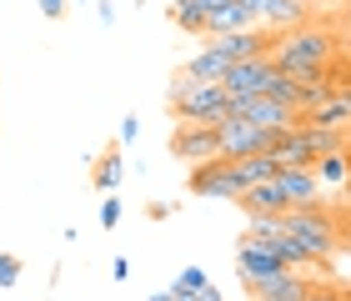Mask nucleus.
Here are the masks:
<instances>
[{
  "label": "nucleus",
  "mask_w": 351,
  "mask_h": 301,
  "mask_svg": "<svg viewBox=\"0 0 351 301\" xmlns=\"http://www.w3.org/2000/svg\"><path fill=\"white\" fill-rule=\"evenodd\" d=\"M281 221H286V231L311 251L316 266H326L331 256H341V251H346V231H341V221L326 211V201L322 206H296V211H286Z\"/></svg>",
  "instance_id": "obj_1"
},
{
  "label": "nucleus",
  "mask_w": 351,
  "mask_h": 301,
  "mask_svg": "<svg viewBox=\"0 0 351 301\" xmlns=\"http://www.w3.org/2000/svg\"><path fill=\"white\" fill-rule=\"evenodd\" d=\"M166 106H171L176 121H196V125H221L231 116L226 86H196V81H171Z\"/></svg>",
  "instance_id": "obj_2"
},
{
  "label": "nucleus",
  "mask_w": 351,
  "mask_h": 301,
  "mask_svg": "<svg viewBox=\"0 0 351 301\" xmlns=\"http://www.w3.org/2000/svg\"><path fill=\"white\" fill-rule=\"evenodd\" d=\"M191 191L206 196V201H241L246 191V176H241V161H231V156H216V161H201L191 166Z\"/></svg>",
  "instance_id": "obj_3"
},
{
  "label": "nucleus",
  "mask_w": 351,
  "mask_h": 301,
  "mask_svg": "<svg viewBox=\"0 0 351 301\" xmlns=\"http://www.w3.org/2000/svg\"><path fill=\"white\" fill-rule=\"evenodd\" d=\"M221 136V156H231V161H246V156H271L281 131H261V125H251L246 116H226L216 125Z\"/></svg>",
  "instance_id": "obj_4"
},
{
  "label": "nucleus",
  "mask_w": 351,
  "mask_h": 301,
  "mask_svg": "<svg viewBox=\"0 0 351 301\" xmlns=\"http://www.w3.org/2000/svg\"><path fill=\"white\" fill-rule=\"evenodd\" d=\"M171 156H176V161H186V166L216 161V156H221V136H216V125L176 121V131H171Z\"/></svg>",
  "instance_id": "obj_5"
},
{
  "label": "nucleus",
  "mask_w": 351,
  "mask_h": 301,
  "mask_svg": "<svg viewBox=\"0 0 351 301\" xmlns=\"http://www.w3.org/2000/svg\"><path fill=\"white\" fill-rule=\"evenodd\" d=\"M281 272H291L271 246H261V241H251V236H241V246H236V276H241V287L251 291V287H261V281H271V276H281Z\"/></svg>",
  "instance_id": "obj_6"
},
{
  "label": "nucleus",
  "mask_w": 351,
  "mask_h": 301,
  "mask_svg": "<svg viewBox=\"0 0 351 301\" xmlns=\"http://www.w3.org/2000/svg\"><path fill=\"white\" fill-rule=\"evenodd\" d=\"M231 116H246L261 131H296L301 125V106L271 101V96H251V101H231Z\"/></svg>",
  "instance_id": "obj_7"
},
{
  "label": "nucleus",
  "mask_w": 351,
  "mask_h": 301,
  "mask_svg": "<svg viewBox=\"0 0 351 301\" xmlns=\"http://www.w3.org/2000/svg\"><path fill=\"white\" fill-rule=\"evenodd\" d=\"M271 75H276V60H271V56H256V60H236L221 86H226L231 101H251V96H266Z\"/></svg>",
  "instance_id": "obj_8"
},
{
  "label": "nucleus",
  "mask_w": 351,
  "mask_h": 301,
  "mask_svg": "<svg viewBox=\"0 0 351 301\" xmlns=\"http://www.w3.org/2000/svg\"><path fill=\"white\" fill-rule=\"evenodd\" d=\"M276 186L286 191L291 211H296V206H322V201H326V186L316 181L311 166H281V171H276Z\"/></svg>",
  "instance_id": "obj_9"
},
{
  "label": "nucleus",
  "mask_w": 351,
  "mask_h": 301,
  "mask_svg": "<svg viewBox=\"0 0 351 301\" xmlns=\"http://www.w3.org/2000/svg\"><path fill=\"white\" fill-rule=\"evenodd\" d=\"M256 25H261V5H256V0H231V5L211 10L206 40H211V36H236V30H256Z\"/></svg>",
  "instance_id": "obj_10"
},
{
  "label": "nucleus",
  "mask_w": 351,
  "mask_h": 301,
  "mask_svg": "<svg viewBox=\"0 0 351 301\" xmlns=\"http://www.w3.org/2000/svg\"><path fill=\"white\" fill-rule=\"evenodd\" d=\"M226 71H231V60L221 56V51H216L211 40H206L201 51H196V56H191L186 66H181V75H176V81H196V86H221V81H226Z\"/></svg>",
  "instance_id": "obj_11"
},
{
  "label": "nucleus",
  "mask_w": 351,
  "mask_h": 301,
  "mask_svg": "<svg viewBox=\"0 0 351 301\" xmlns=\"http://www.w3.org/2000/svg\"><path fill=\"white\" fill-rule=\"evenodd\" d=\"M306 125H322V131H351V86H341L337 96H326L322 106L301 110Z\"/></svg>",
  "instance_id": "obj_12"
},
{
  "label": "nucleus",
  "mask_w": 351,
  "mask_h": 301,
  "mask_svg": "<svg viewBox=\"0 0 351 301\" xmlns=\"http://www.w3.org/2000/svg\"><path fill=\"white\" fill-rule=\"evenodd\" d=\"M311 287H316L311 276L281 272V276L261 281V287H251V291H246V301H306V296H311Z\"/></svg>",
  "instance_id": "obj_13"
},
{
  "label": "nucleus",
  "mask_w": 351,
  "mask_h": 301,
  "mask_svg": "<svg viewBox=\"0 0 351 301\" xmlns=\"http://www.w3.org/2000/svg\"><path fill=\"white\" fill-rule=\"evenodd\" d=\"M241 211L246 216H286L291 201H286V191L276 181H261V186H251V191H241Z\"/></svg>",
  "instance_id": "obj_14"
},
{
  "label": "nucleus",
  "mask_w": 351,
  "mask_h": 301,
  "mask_svg": "<svg viewBox=\"0 0 351 301\" xmlns=\"http://www.w3.org/2000/svg\"><path fill=\"white\" fill-rule=\"evenodd\" d=\"M306 10H311V0H266L261 5V25L296 30V25H306Z\"/></svg>",
  "instance_id": "obj_15"
},
{
  "label": "nucleus",
  "mask_w": 351,
  "mask_h": 301,
  "mask_svg": "<svg viewBox=\"0 0 351 301\" xmlns=\"http://www.w3.org/2000/svg\"><path fill=\"white\" fill-rule=\"evenodd\" d=\"M90 181H95V191L116 196V191H121V181H125V146H116V151H106L101 161H95V171H90Z\"/></svg>",
  "instance_id": "obj_16"
},
{
  "label": "nucleus",
  "mask_w": 351,
  "mask_h": 301,
  "mask_svg": "<svg viewBox=\"0 0 351 301\" xmlns=\"http://www.w3.org/2000/svg\"><path fill=\"white\" fill-rule=\"evenodd\" d=\"M311 171H316V181H322L326 191H341V186H351V156H346V151L322 156V161H316Z\"/></svg>",
  "instance_id": "obj_17"
},
{
  "label": "nucleus",
  "mask_w": 351,
  "mask_h": 301,
  "mask_svg": "<svg viewBox=\"0 0 351 301\" xmlns=\"http://www.w3.org/2000/svg\"><path fill=\"white\" fill-rule=\"evenodd\" d=\"M171 21L186 30V36H206V21H211V10L201 5V0H171Z\"/></svg>",
  "instance_id": "obj_18"
},
{
  "label": "nucleus",
  "mask_w": 351,
  "mask_h": 301,
  "mask_svg": "<svg viewBox=\"0 0 351 301\" xmlns=\"http://www.w3.org/2000/svg\"><path fill=\"white\" fill-rule=\"evenodd\" d=\"M206 287H211V276H206L201 266H186V272L171 281V296H176V301H196Z\"/></svg>",
  "instance_id": "obj_19"
},
{
  "label": "nucleus",
  "mask_w": 351,
  "mask_h": 301,
  "mask_svg": "<svg viewBox=\"0 0 351 301\" xmlns=\"http://www.w3.org/2000/svg\"><path fill=\"white\" fill-rule=\"evenodd\" d=\"M276 171H281V161H276V156H246V161H241L246 191H251V186H261V181H276Z\"/></svg>",
  "instance_id": "obj_20"
},
{
  "label": "nucleus",
  "mask_w": 351,
  "mask_h": 301,
  "mask_svg": "<svg viewBox=\"0 0 351 301\" xmlns=\"http://www.w3.org/2000/svg\"><path fill=\"white\" fill-rule=\"evenodd\" d=\"M15 281H21V256H15V251H0V291L15 287Z\"/></svg>",
  "instance_id": "obj_21"
},
{
  "label": "nucleus",
  "mask_w": 351,
  "mask_h": 301,
  "mask_svg": "<svg viewBox=\"0 0 351 301\" xmlns=\"http://www.w3.org/2000/svg\"><path fill=\"white\" fill-rule=\"evenodd\" d=\"M306 301H351V287H331V281H316Z\"/></svg>",
  "instance_id": "obj_22"
},
{
  "label": "nucleus",
  "mask_w": 351,
  "mask_h": 301,
  "mask_svg": "<svg viewBox=\"0 0 351 301\" xmlns=\"http://www.w3.org/2000/svg\"><path fill=\"white\" fill-rule=\"evenodd\" d=\"M121 216H125L121 196H106V201H101V226H106V231H116V226H121Z\"/></svg>",
  "instance_id": "obj_23"
},
{
  "label": "nucleus",
  "mask_w": 351,
  "mask_h": 301,
  "mask_svg": "<svg viewBox=\"0 0 351 301\" xmlns=\"http://www.w3.org/2000/svg\"><path fill=\"white\" fill-rule=\"evenodd\" d=\"M136 136H141V121H136V116H125V121L116 125V141H121V146H136Z\"/></svg>",
  "instance_id": "obj_24"
},
{
  "label": "nucleus",
  "mask_w": 351,
  "mask_h": 301,
  "mask_svg": "<svg viewBox=\"0 0 351 301\" xmlns=\"http://www.w3.org/2000/svg\"><path fill=\"white\" fill-rule=\"evenodd\" d=\"M110 281H116V287L131 281V256H116V261H110Z\"/></svg>",
  "instance_id": "obj_25"
},
{
  "label": "nucleus",
  "mask_w": 351,
  "mask_h": 301,
  "mask_svg": "<svg viewBox=\"0 0 351 301\" xmlns=\"http://www.w3.org/2000/svg\"><path fill=\"white\" fill-rule=\"evenodd\" d=\"M40 10H45V21H60V15H66V0H40Z\"/></svg>",
  "instance_id": "obj_26"
},
{
  "label": "nucleus",
  "mask_w": 351,
  "mask_h": 301,
  "mask_svg": "<svg viewBox=\"0 0 351 301\" xmlns=\"http://www.w3.org/2000/svg\"><path fill=\"white\" fill-rule=\"evenodd\" d=\"M146 216H151V221H166V216H171V206H166V201H151V206H146Z\"/></svg>",
  "instance_id": "obj_27"
},
{
  "label": "nucleus",
  "mask_w": 351,
  "mask_h": 301,
  "mask_svg": "<svg viewBox=\"0 0 351 301\" xmlns=\"http://www.w3.org/2000/svg\"><path fill=\"white\" fill-rule=\"evenodd\" d=\"M201 5H206V10H221V5H231V0H201Z\"/></svg>",
  "instance_id": "obj_28"
},
{
  "label": "nucleus",
  "mask_w": 351,
  "mask_h": 301,
  "mask_svg": "<svg viewBox=\"0 0 351 301\" xmlns=\"http://www.w3.org/2000/svg\"><path fill=\"white\" fill-rule=\"evenodd\" d=\"M151 301H176V296H171V287H166V291H156V296H151Z\"/></svg>",
  "instance_id": "obj_29"
},
{
  "label": "nucleus",
  "mask_w": 351,
  "mask_h": 301,
  "mask_svg": "<svg viewBox=\"0 0 351 301\" xmlns=\"http://www.w3.org/2000/svg\"><path fill=\"white\" fill-rule=\"evenodd\" d=\"M256 5H266V0H256Z\"/></svg>",
  "instance_id": "obj_30"
}]
</instances>
